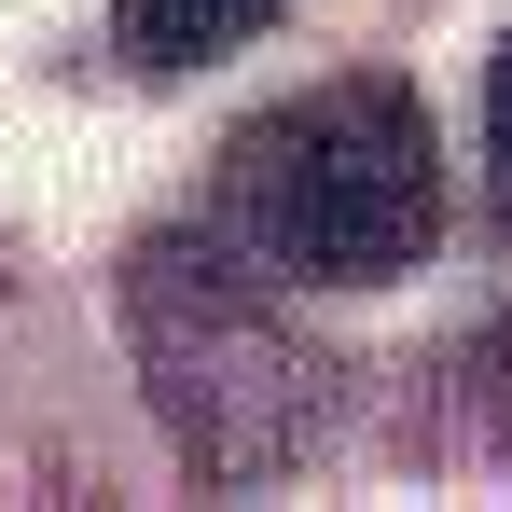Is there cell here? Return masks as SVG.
Returning <instances> with one entry per match:
<instances>
[{
    "instance_id": "obj_1",
    "label": "cell",
    "mask_w": 512,
    "mask_h": 512,
    "mask_svg": "<svg viewBox=\"0 0 512 512\" xmlns=\"http://www.w3.org/2000/svg\"><path fill=\"white\" fill-rule=\"evenodd\" d=\"M277 263L236 222H153L125 250V346H139V388L167 416L180 471L250 499L291 485L319 443H333V360L291 333V305L263 291Z\"/></svg>"
},
{
    "instance_id": "obj_2",
    "label": "cell",
    "mask_w": 512,
    "mask_h": 512,
    "mask_svg": "<svg viewBox=\"0 0 512 512\" xmlns=\"http://www.w3.org/2000/svg\"><path fill=\"white\" fill-rule=\"evenodd\" d=\"M222 222L305 291H374V277L429 263V236H443V139H429L416 84L346 70V84H305L277 111H250L222 139Z\"/></svg>"
},
{
    "instance_id": "obj_3",
    "label": "cell",
    "mask_w": 512,
    "mask_h": 512,
    "mask_svg": "<svg viewBox=\"0 0 512 512\" xmlns=\"http://www.w3.org/2000/svg\"><path fill=\"white\" fill-rule=\"evenodd\" d=\"M291 0H111V42L139 56V70H208V56H236L263 42Z\"/></svg>"
},
{
    "instance_id": "obj_4",
    "label": "cell",
    "mask_w": 512,
    "mask_h": 512,
    "mask_svg": "<svg viewBox=\"0 0 512 512\" xmlns=\"http://www.w3.org/2000/svg\"><path fill=\"white\" fill-rule=\"evenodd\" d=\"M485 222H512V42L485 70Z\"/></svg>"
}]
</instances>
